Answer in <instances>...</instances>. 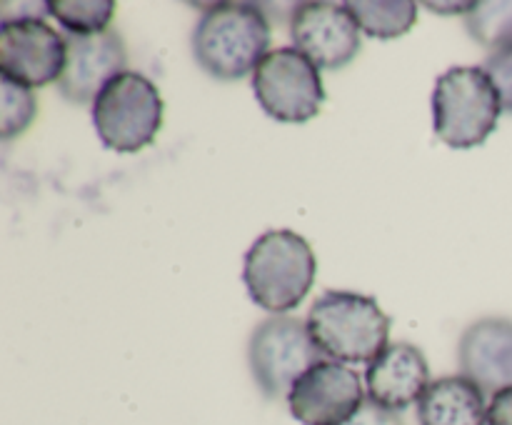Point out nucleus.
Here are the masks:
<instances>
[{"mask_svg":"<svg viewBox=\"0 0 512 425\" xmlns=\"http://www.w3.org/2000/svg\"><path fill=\"white\" fill-rule=\"evenodd\" d=\"M270 38L273 30L260 5L215 3L195 25L193 55L213 78L240 80L263 63Z\"/></svg>","mask_w":512,"mask_h":425,"instance_id":"nucleus-1","label":"nucleus"},{"mask_svg":"<svg viewBox=\"0 0 512 425\" xmlns=\"http://www.w3.org/2000/svg\"><path fill=\"white\" fill-rule=\"evenodd\" d=\"M308 333L335 363H373L390 338V318L373 295L325 290L308 313Z\"/></svg>","mask_w":512,"mask_h":425,"instance_id":"nucleus-2","label":"nucleus"},{"mask_svg":"<svg viewBox=\"0 0 512 425\" xmlns=\"http://www.w3.org/2000/svg\"><path fill=\"white\" fill-rule=\"evenodd\" d=\"M315 270L318 260L308 240L293 230H268L245 253L243 283L255 305L285 315L310 293Z\"/></svg>","mask_w":512,"mask_h":425,"instance_id":"nucleus-3","label":"nucleus"},{"mask_svg":"<svg viewBox=\"0 0 512 425\" xmlns=\"http://www.w3.org/2000/svg\"><path fill=\"white\" fill-rule=\"evenodd\" d=\"M500 113L503 100L485 68L458 65L435 80L433 125L450 148L470 150L483 145L498 128Z\"/></svg>","mask_w":512,"mask_h":425,"instance_id":"nucleus-4","label":"nucleus"},{"mask_svg":"<svg viewBox=\"0 0 512 425\" xmlns=\"http://www.w3.org/2000/svg\"><path fill=\"white\" fill-rule=\"evenodd\" d=\"M163 115L165 103L158 85L133 70L110 80L93 103L100 143L115 153H138L153 145L163 128Z\"/></svg>","mask_w":512,"mask_h":425,"instance_id":"nucleus-5","label":"nucleus"},{"mask_svg":"<svg viewBox=\"0 0 512 425\" xmlns=\"http://www.w3.org/2000/svg\"><path fill=\"white\" fill-rule=\"evenodd\" d=\"M323 360L325 355L310 338L308 323L293 315H270L250 335V373L268 400L288 398L295 380Z\"/></svg>","mask_w":512,"mask_h":425,"instance_id":"nucleus-6","label":"nucleus"},{"mask_svg":"<svg viewBox=\"0 0 512 425\" xmlns=\"http://www.w3.org/2000/svg\"><path fill=\"white\" fill-rule=\"evenodd\" d=\"M253 90L260 108L280 123H308L325 103L320 68L300 50H270L253 73Z\"/></svg>","mask_w":512,"mask_h":425,"instance_id":"nucleus-7","label":"nucleus"},{"mask_svg":"<svg viewBox=\"0 0 512 425\" xmlns=\"http://www.w3.org/2000/svg\"><path fill=\"white\" fill-rule=\"evenodd\" d=\"M68 45L43 18L0 20V73L25 88L58 83Z\"/></svg>","mask_w":512,"mask_h":425,"instance_id":"nucleus-8","label":"nucleus"},{"mask_svg":"<svg viewBox=\"0 0 512 425\" xmlns=\"http://www.w3.org/2000/svg\"><path fill=\"white\" fill-rule=\"evenodd\" d=\"M368 400L360 373L335 360H323L295 380L288 408L303 425H345Z\"/></svg>","mask_w":512,"mask_h":425,"instance_id":"nucleus-9","label":"nucleus"},{"mask_svg":"<svg viewBox=\"0 0 512 425\" xmlns=\"http://www.w3.org/2000/svg\"><path fill=\"white\" fill-rule=\"evenodd\" d=\"M360 25L345 3H300L290 15L295 50L320 70H340L360 53Z\"/></svg>","mask_w":512,"mask_h":425,"instance_id":"nucleus-10","label":"nucleus"},{"mask_svg":"<svg viewBox=\"0 0 512 425\" xmlns=\"http://www.w3.org/2000/svg\"><path fill=\"white\" fill-rule=\"evenodd\" d=\"M68 63L58 80V93L75 105L95 103L100 90L125 73L128 50L118 30L95 35H65Z\"/></svg>","mask_w":512,"mask_h":425,"instance_id":"nucleus-11","label":"nucleus"},{"mask_svg":"<svg viewBox=\"0 0 512 425\" xmlns=\"http://www.w3.org/2000/svg\"><path fill=\"white\" fill-rule=\"evenodd\" d=\"M460 370L485 395L512 388V320L490 318L468 325L458 345Z\"/></svg>","mask_w":512,"mask_h":425,"instance_id":"nucleus-12","label":"nucleus"},{"mask_svg":"<svg viewBox=\"0 0 512 425\" xmlns=\"http://www.w3.org/2000/svg\"><path fill=\"white\" fill-rule=\"evenodd\" d=\"M430 383L433 380L428 360L423 350L410 343L388 345L365 370L368 400L393 413H403L410 405H418Z\"/></svg>","mask_w":512,"mask_h":425,"instance_id":"nucleus-13","label":"nucleus"},{"mask_svg":"<svg viewBox=\"0 0 512 425\" xmlns=\"http://www.w3.org/2000/svg\"><path fill=\"white\" fill-rule=\"evenodd\" d=\"M420 425H488L485 393L465 375H445L430 383L418 403Z\"/></svg>","mask_w":512,"mask_h":425,"instance_id":"nucleus-14","label":"nucleus"},{"mask_svg":"<svg viewBox=\"0 0 512 425\" xmlns=\"http://www.w3.org/2000/svg\"><path fill=\"white\" fill-rule=\"evenodd\" d=\"M348 10L353 13V18L358 20L360 30L370 38L380 40H393L400 35L410 33V28L418 20V5L410 3V0H350Z\"/></svg>","mask_w":512,"mask_h":425,"instance_id":"nucleus-15","label":"nucleus"},{"mask_svg":"<svg viewBox=\"0 0 512 425\" xmlns=\"http://www.w3.org/2000/svg\"><path fill=\"white\" fill-rule=\"evenodd\" d=\"M468 33L473 35L475 43L488 48L490 53L512 45V0H500V3H473L470 13L465 15Z\"/></svg>","mask_w":512,"mask_h":425,"instance_id":"nucleus-16","label":"nucleus"},{"mask_svg":"<svg viewBox=\"0 0 512 425\" xmlns=\"http://www.w3.org/2000/svg\"><path fill=\"white\" fill-rule=\"evenodd\" d=\"M115 3L110 0H48V15H53L70 35H95L110 30Z\"/></svg>","mask_w":512,"mask_h":425,"instance_id":"nucleus-17","label":"nucleus"},{"mask_svg":"<svg viewBox=\"0 0 512 425\" xmlns=\"http://www.w3.org/2000/svg\"><path fill=\"white\" fill-rule=\"evenodd\" d=\"M0 90H3V123L0 125H3V138L10 140L15 135H23L33 123L38 113V100L30 93V88L8 78L0 80Z\"/></svg>","mask_w":512,"mask_h":425,"instance_id":"nucleus-18","label":"nucleus"},{"mask_svg":"<svg viewBox=\"0 0 512 425\" xmlns=\"http://www.w3.org/2000/svg\"><path fill=\"white\" fill-rule=\"evenodd\" d=\"M483 68L495 83V88H498L500 100H503V110L505 113H512V45L498 50V53H490Z\"/></svg>","mask_w":512,"mask_h":425,"instance_id":"nucleus-19","label":"nucleus"},{"mask_svg":"<svg viewBox=\"0 0 512 425\" xmlns=\"http://www.w3.org/2000/svg\"><path fill=\"white\" fill-rule=\"evenodd\" d=\"M345 425H405L400 413H393L388 408H380L373 400H365L363 408L353 415Z\"/></svg>","mask_w":512,"mask_h":425,"instance_id":"nucleus-20","label":"nucleus"},{"mask_svg":"<svg viewBox=\"0 0 512 425\" xmlns=\"http://www.w3.org/2000/svg\"><path fill=\"white\" fill-rule=\"evenodd\" d=\"M488 425H512V388L500 390L490 398Z\"/></svg>","mask_w":512,"mask_h":425,"instance_id":"nucleus-21","label":"nucleus"}]
</instances>
